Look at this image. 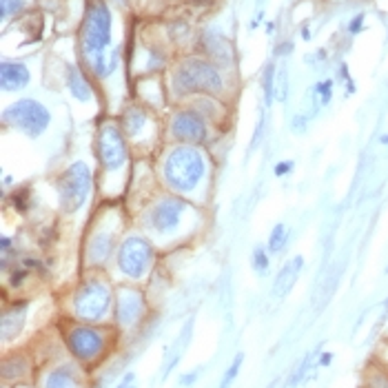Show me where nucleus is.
Listing matches in <instances>:
<instances>
[{"label": "nucleus", "instance_id": "1", "mask_svg": "<svg viewBox=\"0 0 388 388\" xmlns=\"http://www.w3.org/2000/svg\"><path fill=\"white\" fill-rule=\"evenodd\" d=\"M127 208L133 226L142 229L160 251L191 242L208 224L206 206L164 191L162 186Z\"/></svg>", "mask_w": 388, "mask_h": 388}, {"label": "nucleus", "instance_id": "2", "mask_svg": "<svg viewBox=\"0 0 388 388\" xmlns=\"http://www.w3.org/2000/svg\"><path fill=\"white\" fill-rule=\"evenodd\" d=\"M153 164L158 182L164 191L206 206L215 177V158L211 149L164 142L160 151L155 153Z\"/></svg>", "mask_w": 388, "mask_h": 388}, {"label": "nucleus", "instance_id": "3", "mask_svg": "<svg viewBox=\"0 0 388 388\" xmlns=\"http://www.w3.org/2000/svg\"><path fill=\"white\" fill-rule=\"evenodd\" d=\"M93 162L98 169L100 200H124L131 182L135 151L118 118H102L93 131Z\"/></svg>", "mask_w": 388, "mask_h": 388}, {"label": "nucleus", "instance_id": "4", "mask_svg": "<svg viewBox=\"0 0 388 388\" xmlns=\"http://www.w3.org/2000/svg\"><path fill=\"white\" fill-rule=\"evenodd\" d=\"M131 215L124 200H98L82 226L80 255L85 271L104 273L113 266L120 240L131 229Z\"/></svg>", "mask_w": 388, "mask_h": 388}, {"label": "nucleus", "instance_id": "5", "mask_svg": "<svg viewBox=\"0 0 388 388\" xmlns=\"http://www.w3.org/2000/svg\"><path fill=\"white\" fill-rule=\"evenodd\" d=\"M226 69L217 67L204 56L184 54L177 58L166 76L169 98L177 104L188 102L195 96H215L229 98V76Z\"/></svg>", "mask_w": 388, "mask_h": 388}, {"label": "nucleus", "instance_id": "6", "mask_svg": "<svg viewBox=\"0 0 388 388\" xmlns=\"http://www.w3.org/2000/svg\"><path fill=\"white\" fill-rule=\"evenodd\" d=\"M54 195L58 204V215L62 220L89 217L93 211V200L98 193V169L96 162L85 158H73L65 162L54 175Z\"/></svg>", "mask_w": 388, "mask_h": 388}, {"label": "nucleus", "instance_id": "7", "mask_svg": "<svg viewBox=\"0 0 388 388\" xmlns=\"http://www.w3.org/2000/svg\"><path fill=\"white\" fill-rule=\"evenodd\" d=\"M115 287L100 271H87L69 295L71 320L85 324H109L113 320Z\"/></svg>", "mask_w": 388, "mask_h": 388}, {"label": "nucleus", "instance_id": "8", "mask_svg": "<svg viewBox=\"0 0 388 388\" xmlns=\"http://www.w3.org/2000/svg\"><path fill=\"white\" fill-rule=\"evenodd\" d=\"M78 47L82 67L107 58L113 45V7L107 0H87L78 27Z\"/></svg>", "mask_w": 388, "mask_h": 388}, {"label": "nucleus", "instance_id": "9", "mask_svg": "<svg viewBox=\"0 0 388 388\" xmlns=\"http://www.w3.org/2000/svg\"><path fill=\"white\" fill-rule=\"evenodd\" d=\"M158 258H160L158 244L142 229L131 224V229L120 240L118 253H115L111 269L124 284H140V282H144L155 271Z\"/></svg>", "mask_w": 388, "mask_h": 388}, {"label": "nucleus", "instance_id": "10", "mask_svg": "<svg viewBox=\"0 0 388 388\" xmlns=\"http://www.w3.org/2000/svg\"><path fill=\"white\" fill-rule=\"evenodd\" d=\"M118 122L131 142L135 158H155L164 144V120H160L158 111L144 107L138 100L129 102L118 113Z\"/></svg>", "mask_w": 388, "mask_h": 388}, {"label": "nucleus", "instance_id": "11", "mask_svg": "<svg viewBox=\"0 0 388 388\" xmlns=\"http://www.w3.org/2000/svg\"><path fill=\"white\" fill-rule=\"evenodd\" d=\"M113 335L107 324H85L69 320L62 329V344H65L71 360L82 366H93L107 358Z\"/></svg>", "mask_w": 388, "mask_h": 388}, {"label": "nucleus", "instance_id": "12", "mask_svg": "<svg viewBox=\"0 0 388 388\" xmlns=\"http://www.w3.org/2000/svg\"><path fill=\"white\" fill-rule=\"evenodd\" d=\"M215 131L213 124L188 102L175 104L164 118V142L169 144H193L211 149Z\"/></svg>", "mask_w": 388, "mask_h": 388}, {"label": "nucleus", "instance_id": "13", "mask_svg": "<svg viewBox=\"0 0 388 388\" xmlns=\"http://www.w3.org/2000/svg\"><path fill=\"white\" fill-rule=\"evenodd\" d=\"M5 129L25 135L27 140H40L54 124V113L43 100L23 96L3 109Z\"/></svg>", "mask_w": 388, "mask_h": 388}, {"label": "nucleus", "instance_id": "14", "mask_svg": "<svg viewBox=\"0 0 388 388\" xmlns=\"http://www.w3.org/2000/svg\"><path fill=\"white\" fill-rule=\"evenodd\" d=\"M149 313L144 291L140 284H118L115 287V307H113V324L120 333H133L142 327Z\"/></svg>", "mask_w": 388, "mask_h": 388}, {"label": "nucleus", "instance_id": "15", "mask_svg": "<svg viewBox=\"0 0 388 388\" xmlns=\"http://www.w3.org/2000/svg\"><path fill=\"white\" fill-rule=\"evenodd\" d=\"M197 49L204 58L215 62L217 67L222 69H233L235 65V49L231 45V40L217 29H204L200 36H197Z\"/></svg>", "mask_w": 388, "mask_h": 388}, {"label": "nucleus", "instance_id": "16", "mask_svg": "<svg viewBox=\"0 0 388 388\" xmlns=\"http://www.w3.org/2000/svg\"><path fill=\"white\" fill-rule=\"evenodd\" d=\"M40 386L43 388H85L82 364L71 360V362H60L56 366H51V369L45 371Z\"/></svg>", "mask_w": 388, "mask_h": 388}, {"label": "nucleus", "instance_id": "17", "mask_svg": "<svg viewBox=\"0 0 388 388\" xmlns=\"http://www.w3.org/2000/svg\"><path fill=\"white\" fill-rule=\"evenodd\" d=\"M62 80H65L67 93L73 100H78L80 104H89V102L96 100V89H93L91 73L82 65H71V62L65 65Z\"/></svg>", "mask_w": 388, "mask_h": 388}, {"label": "nucleus", "instance_id": "18", "mask_svg": "<svg viewBox=\"0 0 388 388\" xmlns=\"http://www.w3.org/2000/svg\"><path fill=\"white\" fill-rule=\"evenodd\" d=\"M29 318V300H12L3 307V320H0V335L3 342H16L23 333Z\"/></svg>", "mask_w": 388, "mask_h": 388}, {"label": "nucleus", "instance_id": "19", "mask_svg": "<svg viewBox=\"0 0 388 388\" xmlns=\"http://www.w3.org/2000/svg\"><path fill=\"white\" fill-rule=\"evenodd\" d=\"M31 85V69L23 60L5 58L0 62V87L5 93H20Z\"/></svg>", "mask_w": 388, "mask_h": 388}, {"label": "nucleus", "instance_id": "20", "mask_svg": "<svg viewBox=\"0 0 388 388\" xmlns=\"http://www.w3.org/2000/svg\"><path fill=\"white\" fill-rule=\"evenodd\" d=\"M304 264H307L304 255H293L280 266V271L275 273V280H273V295L275 298H280V300L287 298L289 293L295 289L298 280H300L302 271H304Z\"/></svg>", "mask_w": 388, "mask_h": 388}, {"label": "nucleus", "instance_id": "21", "mask_svg": "<svg viewBox=\"0 0 388 388\" xmlns=\"http://www.w3.org/2000/svg\"><path fill=\"white\" fill-rule=\"evenodd\" d=\"M340 278H342V264H331V269L324 271V273L320 275L316 289H313V311L316 313H320L329 307V302L333 300L335 291H338Z\"/></svg>", "mask_w": 388, "mask_h": 388}, {"label": "nucleus", "instance_id": "22", "mask_svg": "<svg viewBox=\"0 0 388 388\" xmlns=\"http://www.w3.org/2000/svg\"><path fill=\"white\" fill-rule=\"evenodd\" d=\"M3 202H9L12 206V211L20 217H27L29 213L36 211L38 206V195H36V188L34 184H16L14 188H9V191H3Z\"/></svg>", "mask_w": 388, "mask_h": 388}, {"label": "nucleus", "instance_id": "23", "mask_svg": "<svg viewBox=\"0 0 388 388\" xmlns=\"http://www.w3.org/2000/svg\"><path fill=\"white\" fill-rule=\"evenodd\" d=\"M191 335H193V318L186 320L182 324V329H180V333H177V338H173L171 346L166 349L164 364H162V380H166V377H169L177 369V364H180V360L184 358V353H186L188 342H191Z\"/></svg>", "mask_w": 388, "mask_h": 388}, {"label": "nucleus", "instance_id": "24", "mask_svg": "<svg viewBox=\"0 0 388 388\" xmlns=\"http://www.w3.org/2000/svg\"><path fill=\"white\" fill-rule=\"evenodd\" d=\"M193 109L200 111L204 118L213 124L215 129H220L222 124L229 120V102L224 98H215V96H195L188 100Z\"/></svg>", "mask_w": 388, "mask_h": 388}, {"label": "nucleus", "instance_id": "25", "mask_svg": "<svg viewBox=\"0 0 388 388\" xmlns=\"http://www.w3.org/2000/svg\"><path fill=\"white\" fill-rule=\"evenodd\" d=\"M31 373V364L23 353H12L3 360V380L5 384H20Z\"/></svg>", "mask_w": 388, "mask_h": 388}, {"label": "nucleus", "instance_id": "26", "mask_svg": "<svg viewBox=\"0 0 388 388\" xmlns=\"http://www.w3.org/2000/svg\"><path fill=\"white\" fill-rule=\"evenodd\" d=\"M291 237H293V231L287 222H275L269 231V237H266V249L269 253L273 258H280L291 244Z\"/></svg>", "mask_w": 388, "mask_h": 388}, {"label": "nucleus", "instance_id": "27", "mask_svg": "<svg viewBox=\"0 0 388 388\" xmlns=\"http://www.w3.org/2000/svg\"><path fill=\"white\" fill-rule=\"evenodd\" d=\"M271 255L266 244H255L251 249V269L258 278H266L271 273Z\"/></svg>", "mask_w": 388, "mask_h": 388}, {"label": "nucleus", "instance_id": "28", "mask_svg": "<svg viewBox=\"0 0 388 388\" xmlns=\"http://www.w3.org/2000/svg\"><path fill=\"white\" fill-rule=\"evenodd\" d=\"M242 366H244V353H235V358L231 360V364L224 369L222 377H220L217 388H231V386H233L235 380L240 377V371H242Z\"/></svg>", "mask_w": 388, "mask_h": 388}, {"label": "nucleus", "instance_id": "29", "mask_svg": "<svg viewBox=\"0 0 388 388\" xmlns=\"http://www.w3.org/2000/svg\"><path fill=\"white\" fill-rule=\"evenodd\" d=\"M275 71H278V65H266L264 73H262V93H264V107L269 109L271 102L275 100Z\"/></svg>", "mask_w": 388, "mask_h": 388}, {"label": "nucleus", "instance_id": "30", "mask_svg": "<svg viewBox=\"0 0 388 388\" xmlns=\"http://www.w3.org/2000/svg\"><path fill=\"white\" fill-rule=\"evenodd\" d=\"M58 237H60V229L54 222L45 224L40 231H36V242H38V246L43 249V251L54 249V244L58 242Z\"/></svg>", "mask_w": 388, "mask_h": 388}, {"label": "nucleus", "instance_id": "31", "mask_svg": "<svg viewBox=\"0 0 388 388\" xmlns=\"http://www.w3.org/2000/svg\"><path fill=\"white\" fill-rule=\"evenodd\" d=\"M29 0H0V18H3V23H7V20L25 14Z\"/></svg>", "mask_w": 388, "mask_h": 388}, {"label": "nucleus", "instance_id": "32", "mask_svg": "<svg viewBox=\"0 0 388 388\" xmlns=\"http://www.w3.org/2000/svg\"><path fill=\"white\" fill-rule=\"evenodd\" d=\"M289 98V69L284 62H280L275 71V102H287Z\"/></svg>", "mask_w": 388, "mask_h": 388}, {"label": "nucleus", "instance_id": "33", "mask_svg": "<svg viewBox=\"0 0 388 388\" xmlns=\"http://www.w3.org/2000/svg\"><path fill=\"white\" fill-rule=\"evenodd\" d=\"M309 122H311V115L309 113H295L291 118V131L295 135H302L309 131Z\"/></svg>", "mask_w": 388, "mask_h": 388}, {"label": "nucleus", "instance_id": "34", "mask_svg": "<svg viewBox=\"0 0 388 388\" xmlns=\"http://www.w3.org/2000/svg\"><path fill=\"white\" fill-rule=\"evenodd\" d=\"M200 375H202L200 366H197V369H193V371L180 373V377H177V386H180V388H191V386L197 384V380H200Z\"/></svg>", "mask_w": 388, "mask_h": 388}, {"label": "nucleus", "instance_id": "35", "mask_svg": "<svg viewBox=\"0 0 388 388\" xmlns=\"http://www.w3.org/2000/svg\"><path fill=\"white\" fill-rule=\"evenodd\" d=\"M295 160H278L273 164V175L275 177H289L293 171H295Z\"/></svg>", "mask_w": 388, "mask_h": 388}, {"label": "nucleus", "instance_id": "36", "mask_svg": "<svg viewBox=\"0 0 388 388\" xmlns=\"http://www.w3.org/2000/svg\"><path fill=\"white\" fill-rule=\"evenodd\" d=\"M115 388H140V382H138V375H135L133 371H127L124 373L118 384H115Z\"/></svg>", "mask_w": 388, "mask_h": 388}, {"label": "nucleus", "instance_id": "37", "mask_svg": "<svg viewBox=\"0 0 388 388\" xmlns=\"http://www.w3.org/2000/svg\"><path fill=\"white\" fill-rule=\"evenodd\" d=\"M362 25H364V14H358L355 16L351 23H349V34L351 36H355V34H360L362 31Z\"/></svg>", "mask_w": 388, "mask_h": 388}, {"label": "nucleus", "instance_id": "38", "mask_svg": "<svg viewBox=\"0 0 388 388\" xmlns=\"http://www.w3.org/2000/svg\"><path fill=\"white\" fill-rule=\"evenodd\" d=\"M331 364H333V353H329V351L320 353V358H318V366H322V369H327V366H331Z\"/></svg>", "mask_w": 388, "mask_h": 388}, {"label": "nucleus", "instance_id": "39", "mask_svg": "<svg viewBox=\"0 0 388 388\" xmlns=\"http://www.w3.org/2000/svg\"><path fill=\"white\" fill-rule=\"evenodd\" d=\"M107 3L115 9H120V12H124V9L131 7V0H107Z\"/></svg>", "mask_w": 388, "mask_h": 388}, {"label": "nucleus", "instance_id": "40", "mask_svg": "<svg viewBox=\"0 0 388 388\" xmlns=\"http://www.w3.org/2000/svg\"><path fill=\"white\" fill-rule=\"evenodd\" d=\"M380 144H384V146H388V131L382 135V138H380Z\"/></svg>", "mask_w": 388, "mask_h": 388}, {"label": "nucleus", "instance_id": "41", "mask_svg": "<svg viewBox=\"0 0 388 388\" xmlns=\"http://www.w3.org/2000/svg\"><path fill=\"white\" fill-rule=\"evenodd\" d=\"M188 3H193V5H206V3H211V0H188Z\"/></svg>", "mask_w": 388, "mask_h": 388}, {"label": "nucleus", "instance_id": "42", "mask_svg": "<svg viewBox=\"0 0 388 388\" xmlns=\"http://www.w3.org/2000/svg\"><path fill=\"white\" fill-rule=\"evenodd\" d=\"M284 388H295V386H291V384H284Z\"/></svg>", "mask_w": 388, "mask_h": 388}, {"label": "nucleus", "instance_id": "43", "mask_svg": "<svg viewBox=\"0 0 388 388\" xmlns=\"http://www.w3.org/2000/svg\"><path fill=\"white\" fill-rule=\"evenodd\" d=\"M386 273H388V266H386Z\"/></svg>", "mask_w": 388, "mask_h": 388}]
</instances>
